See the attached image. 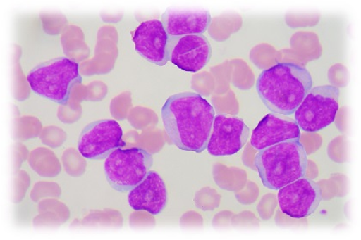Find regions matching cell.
<instances>
[{
    "label": "cell",
    "instance_id": "6da1fadb",
    "mask_svg": "<svg viewBox=\"0 0 361 240\" xmlns=\"http://www.w3.org/2000/svg\"><path fill=\"white\" fill-rule=\"evenodd\" d=\"M215 112L201 94L184 92L168 98L162 108L164 129L180 151H206L213 130Z\"/></svg>",
    "mask_w": 361,
    "mask_h": 240
},
{
    "label": "cell",
    "instance_id": "7a4b0ae2",
    "mask_svg": "<svg viewBox=\"0 0 361 240\" xmlns=\"http://www.w3.org/2000/svg\"><path fill=\"white\" fill-rule=\"evenodd\" d=\"M312 84V75L305 67L279 63L261 73L256 89L270 112L289 116L300 107Z\"/></svg>",
    "mask_w": 361,
    "mask_h": 240
},
{
    "label": "cell",
    "instance_id": "3957f363",
    "mask_svg": "<svg viewBox=\"0 0 361 240\" xmlns=\"http://www.w3.org/2000/svg\"><path fill=\"white\" fill-rule=\"evenodd\" d=\"M262 184L277 191L306 174L308 159L300 140H288L262 149L255 156Z\"/></svg>",
    "mask_w": 361,
    "mask_h": 240
},
{
    "label": "cell",
    "instance_id": "277c9868",
    "mask_svg": "<svg viewBox=\"0 0 361 240\" xmlns=\"http://www.w3.org/2000/svg\"><path fill=\"white\" fill-rule=\"evenodd\" d=\"M80 65L68 58H57L37 65L28 75L31 89L44 99L66 105L71 92L81 84Z\"/></svg>",
    "mask_w": 361,
    "mask_h": 240
},
{
    "label": "cell",
    "instance_id": "5b68a950",
    "mask_svg": "<svg viewBox=\"0 0 361 240\" xmlns=\"http://www.w3.org/2000/svg\"><path fill=\"white\" fill-rule=\"evenodd\" d=\"M152 163L151 153L143 149H117L105 160L106 179L114 190L129 191L145 179Z\"/></svg>",
    "mask_w": 361,
    "mask_h": 240
},
{
    "label": "cell",
    "instance_id": "8992f818",
    "mask_svg": "<svg viewBox=\"0 0 361 240\" xmlns=\"http://www.w3.org/2000/svg\"><path fill=\"white\" fill-rule=\"evenodd\" d=\"M340 90L336 86L311 89L295 113V122L306 132H317L335 121L339 109Z\"/></svg>",
    "mask_w": 361,
    "mask_h": 240
},
{
    "label": "cell",
    "instance_id": "52a82bcc",
    "mask_svg": "<svg viewBox=\"0 0 361 240\" xmlns=\"http://www.w3.org/2000/svg\"><path fill=\"white\" fill-rule=\"evenodd\" d=\"M123 129L118 122L102 120L90 124L82 131L78 149L88 160H104L117 149L124 147Z\"/></svg>",
    "mask_w": 361,
    "mask_h": 240
},
{
    "label": "cell",
    "instance_id": "ba28073f",
    "mask_svg": "<svg viewBox=\"0 0 361 240\" xmlns=\"http://www.w3.org/2000/svg\"><path fill=\"white\" fill-rule=\"evenodd\" d=\"M212 56V47L203 34L169 37L168 61L184 72L195 73L204 68Z\"/></svg>",
    "mask_w": 361,
    "mask_h": 240
},
{
    "label": "cell",
    "instance_id": "9c48e42d",
    "mask_svg": "<svg viewBox=\"0 0 361 240\" xmlns=\"http://www.w3.org/2000/svg\"><path fill=\"white\" fill-rule=\"evenodd\" d=\"M250 127L241 118L218 114L214 118L207 151L214 156L236 155L248 141Z\"/></svg>",
    "mask_w": 361,
    "mask_h": 240
},
{
    "label": "cell",
    "instance_id": "30bf717a",
    "mask_svg": "<svg viewBox=\"0 0 361 240\" xmlns=\"http://www.w3.org/2000/svg\"><path fill=\"white\" fill-rule=\"evenodd\" d=\"M322 191L315 181L303 178L293 181L278 192L281 210L292 218H305L320 206Z\"/></svg>",
    "mask_w": 361,
    "mask_h": 240
},
{
    "label": "cell",
    "instance_id": "8fae6325",
    "mask_svg": "<svg viewBox=\"0 0 361 240\" xmlns=\"http://www.w3.org/2000/svg\"><path fill=\"white\" fill-rule=\"evenodd\" d=\"M168 40L169 35L158 19L140 23L133 37L137 53L159 66L167 64Z\"/></svg>",
    "mask_w": 361,
    "mask_h": 240
},
{
    "label": "cell",
    "instance_id": "7c38bea8",
    "mask_svg": "<svg viewBox=\"0 0 361 240\" xmlns=\"http://www.w3.org/2000/svg\"><path fill=\"white\" fill-rule=\"evenodd\" d=\"M209 10L195 7H170L162 15V23L171 37L203 34L211 23Z\"/></svg>",
    "mask_w": 361,
    "mask_h": 240
},
{
    "label": "cell",
    "instance_id": "4fadbf2b",
    "mask_svg": "<svg viewBox=\"0 0 361 240\" xmlns=\"http://www.w3.org/2000/svg\"><path fill=\"white\" fill-rule=\"evenodd\" d=\"M129 206L133 210L147 211L153 215L162 213L168 201L166 184L155 171H149L141 182L129 191Z\"/></svg>",
    "mask_w": 361,
    "mask_h": 240
},
{
    "label": "cell",
    "instance_id": "5bb4252c",
    "mask_svg": "<svg viewBox=\"0 0 361 240\" xmlns=\"http://www.w3.org/2000/svg\"><path fill=\"white\" fill-rule=\"evenodd\" d=\"M300 128L295 121L281 119L272 113L266 115L255 128L250 144L257 151L288 140H300Z\"/></svg>",
    "mask_w": 361,
    "mask_h": 240
}]
</instances>
